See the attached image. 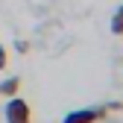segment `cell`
<instances>
[{
	"mask_svg": "<svg viewBox=\"0 0 123 123\" xmlns=\"http://www.w3.org/2000/svg\"><path fill=\"white\" fill-rule=\"evenodd\" d=\"M3 117H6V123H32V109H29L26 100H21L18 94H15V97H9V103H6Z\"/></svg>",
	"mask_w": 123,
	"mask_h": 123,
	"instance_id": "obj_1",
	"label": "cell"
},
{
	"mask_svg": "<svg viewBox=\"0 0 123 123\" xmlns=\"http://www.w3.org/2000/svg\"><path fill=\"white\" fill-rule=\"evenodd\" d=\"M109 117V109H76V111H68L62 123H100Z\"/></svg>",
	"mask_w": 123,
	"mask_h": 123,
	"instance_id": "obj_2",
	"label": "cell"
},
{
	"mask_svg": "<svg viewBox=\"0 0 123 123\" xmlns=\"http://www.w3.org/2000/svg\"><path fill=\"white\" fill-rule=\"evenodd\" d=\"M15 94H21V76H9V79L0 82V97H15Z\"/></svg>",
	"mask_w": 123,
	"mask_h": 123,
	"instance_id": "obj_3",
	"label": "cell"
},
{
	"mask_svg": "<svg viewBox=\"0 0 123 123\" xmlns=\"http://www.w3.org/2000/svg\"><path fill=\"white\" fill-rule=\"evenodd\" d=\"M111 32L114 35H123V3L114 9V15H111Z\"/></svg>",
	"mask_w": 123,
	"mask_h": 123,
	"instance_id": "obj_4",
	"label": "cell"
},
{
	"mask_svg": "<svg viewBox=\"0 0 123 123\" xmlns=\"http://www.w3.org/2000/svg\"><path fill=\"white\" fill-rule=\"evenodd\" d=\"M3 68H6V47L0 44V70H3Z\"/></svg>",
	"mask_w": 123,
	"mask_h": 123,
	"instance_id": "obj_5",
	"label": "cell"
},
{
	"mask_svg": "<svg viewBox=\"0 0 123 123\" xmlns=\"http://www.w3.org/2000/svg\"><path fill=\"white\" fill-rule=\"evenodd\" d=\"M15 47H18V53H26V50H29V44H26V41H18Z\"/></svg>",
	"mask_w": 123,
	"mask_h": 123,
	"instance_id": "obj_6",
	"label": "cell"
}]
</instances>
